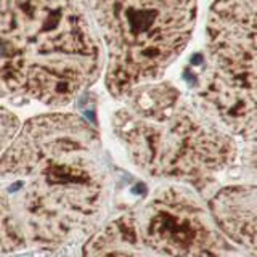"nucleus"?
I'll return each mask as SVG.
<instances>
[{"mask_svg": "<svg viewBox=\"0 0 257 257\" xmlns=\"http://www.w3.org/2000/svg\"><path fill=\"white\" fill-rule=\"evenodd\" d=\"M104 45V85L122 100L135 88L158 82L187 48L195 31V2H87Z\"/></svg>", "mask_w": 257, "mask_h": 257, "instance_id": "obj_4", "label": "nucleus"}, {"mask_svg": "<svg viewBox=\"0 0 257 257\" xmlns=\"http://www.w3.org/2000/svg\"><path fill=\"white\" fill-rule=\"evenodd\" d=\"M117 217L137 243L159 257H246L201 198L182 185L161 187Z\"/></svg>", "mask_w": 257, "mask_h": 257, "instance_id": "obj_6", "label": "nucleus"}, {"mask_svg": "<svg viewBox=\"0 0 257 257\" xmlns=\"http://www.w3.org/2000/svg\"><path fill=\"white\" fill-rule=\"evenodd\" d=\"M196 100L231 135L257 114V2H217L206 23Z\"/></svg>", "mask_w": 257, "mask_h": 257, "instance_id": "obj_5", "label": "nucleus"}, {"mask_svg": "<svg viewBox=\"0 0 257 257\" xmlns=\"http://www.w3.org/2000/svg\"><path fill=\"white\" fill-rule=\"evenodd\" d=\"M103 68V45L84 4L0 2V100L63 108Z\"/></svg>", "mask_w": 257, "mask_h": 257, "instance_id": "obj_2", "label": "nucleus"}, {"mask_svg": "<svg viewBox=\"0 0 257 257\" xmlns=\"http://www.w3.org/2000/svg\"><path fill=\"white\" fill-rule=\"evenodd\" d=\"M241 137H243V147L239 150L241 166L246 174L257 179V114L247 124Z\"/></svg>", "mask_w": 257, "mask_h": 257, "instance_id": "obj_10", "label": "nucleus"}, {"mask_svg": "<svg viewBox=\"0 0 257 257\" xmlns=\"http://www.w3.org/2000/svg\"><path fill=\"white\" fill-rule=\"evenodd\" d=\"M24 247L26 239L10 191L7 185L0 183V255L18 252Z\"/></svg>", "mask_w": 257, "mask_h": 257, "instance_id": "obj_9", "label": "nucleus"}, {"mask_svg": "<svg viewBox=\"0 0 257 257\" xmlns=\"http://www.w3.org/2000/svg\"><path fill=\"white\" fill-rule=\"evenodd\" d=\"M207 207L230 243L246 257H257V183L223 187Z\"/></svg>", "mask_w": 257, "mask_h": 257, "instance_id": "obj_7", "label": "nucleus"}, {"mask_svg": "<svg viewBox=\"0 0 257 257\" xmlns=\"http://www.w3.org/2000/svg\"><path fill=\"white\" fill-rule=\"evenodd\" d=\"M122 101L111 120L112 132L145 175L204 193L235 166V137L172 82L142 85Z\"/></svg>", "mask_w": 257, "mask_h": 257, "instance_id": "obj_3", "label": "nucleus"}, {"mask_svg": "<svg viewBox=\"0 0 257 257\" xmlns=\"http://www.w3.org/2000/svg\"><path fill=\"white\" fill-rule=\"evenodd\" d=\"M26 246L61 249L104 223L109 172L98 131L74 112L31 117L0 156Z\"/></svg>", "mask_w": 257, "mask_h": 257, "instance_id": "obj_1", "label": "nucleus"}, {"mask_svg": "<svg viewBox=\"0 0 257 257\" xmlns=\"http://www.w3.org/2000/svg\"><path fill=\"white\" fill-rule=\"evenodd\" d=\"M84 257H159L128 235L119 217L104 222L84 243Z\"/></svg>", "mask_w": 257, "mask_h": 257, "instance_id": "obj_8", "label": "nucleus"}, {"mask_svg": "<svg viewBox=\"0 0 257 257\" xmlns=\"http://www.w3.org/2000/svg\"><path fill=\"white\" fill-rule=\"evenodd\" d=\"M21 122L10 109L0 106V156L20 131Z\"/></svg>", "mask_w": 257, "mask_h": 257, "instance_id": "obj_11", "label": "nucleus"}]
</instances>
